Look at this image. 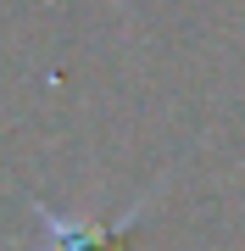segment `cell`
<instances>
[{
  "label": "cell",
  "instance_id": "obj_1",
  "mask_svg": "<svg viewBox=\"0 0 245 251\" xmlns=\"http://www.w3.org/2000/svg\"><path fill=\"white\" fill-rule=\"evenodd\" d=\"M34 212H39V251H128V229L139 224L145 201H134L117 224H78L50 206H34Z\"/></svg>",
  "mask_w": 245,
  "mask_h": 251
}]
</instances>
